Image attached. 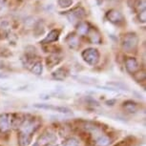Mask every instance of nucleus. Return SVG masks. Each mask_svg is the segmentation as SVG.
Segmentation results:
<instances>
[{
  "mask_svg": "<svg viewBox=\"0 0 146 146\" xmlns=\"http://www.w3.org/2000/svg\"><path fill=\"white\" fill-rule=\"evenodd\" d=\"M139 43V37L134 33H128L122 39V48L126 52H132L137 48Z\"/></svg>",
  "mask_w": 146,
  "mask_h": 146,
  "instance_id": "1",
  "label": "nucleus"
},
{
  "mask_svg": "<svg viewBox=\"0 0 146 146\" xmlns=\"http://www.w3.org/2000/svg\"><path fill=\"white\" fill-rule=\"evenodd\" d=\"M82 58L90 66H95L100 60V53L95 48H88L81 54Z\"/></svg>",
  "mask_w": 146,
  "mask_h": 146,
  "instance_id": "2",
  "label": "nucleus"
},
{
  "mask_svg": "<svg viewBox=\"0 0 146 146\" xmlns=\"http://www.w3.org/2000/svg\"><path fill=\"white\" fill-rule=\"evenodd\" d=\"M35 108L37 109H45V110H52V111H56L58 113H61V114H71L72 111L67 107H61V106H54L51 105V104H34Z\"/></svg>",
  "mask_w": 146,
  "mask_h": 146,
  "instance_id": "3",
  "label": "nucleus"
},
{
  "mask_svg": "<svg viewBox=\"0 0 146 146\" xmlns=\"http://www.w3.org/2000/svg\"><path fill=\"white\" fill-rule=\"evenodd\" d=\"M125 68L129 74L135 75L137 71H139L140 66L136 58H134V57H128L125 60Z\"/></svg>",
  "mask_w": 146,
  "mask_h": 146,
  "instance_id": "4",
  "label": "nucleus"
},
{
  "mask_svg": "<svg viewBox=\"0 0 146 146\" xmlns=\"http://www.w3.org/2000/svg\"><path fill=\"white\" fill-rule=\"evenodd\" d=\"M107 18L109 19L110 22L114 24H120L123 22V15L122 13H119L117 10H111L107 13Z\"/></svg>",
  "mask_w": 146,
  "mask_h": 146,
  "instance_id": "5",
  "label": "nucleus"
},
{
  "mask_svg": "<svg viewBox=\"0 0 146 146\" xmlns=\"http://www.w3.org/2000/svg\"><path fill=\"white\" fill-rule=\"evenodd\" d=\"M11 126V115L0 114V132H7Z\"/></svg>",
  "mask_w": 146,
  "mask_h": 146,
  "instance_id": "6",
  "label": "nucleus"
},
{
  "mask_svg": "<svg viewBox=\"0 0 146 146\" xmlns=\"http://www.w3.org/2000/svg\"><path fill=\"white\" fill-rule=\"evenodd\" d=\"M87 35H88V36H89V39L92 43L100 44L101 42V36H100V33L98 32V30L96 29L90 28Z\"/></svg>",
  "mask_w": 146,
  "mask_h": 146,
  "instance_id": "7",
  "label": "nucleus"
},
{
  "mask_svg": "<svg viewBox=\"0 0 146 146\" xmlns=\"http://www.w3.org/2000/svg\"><path fill=\"white\" fill-rule=\"evenodd\" d=\"M54 139V136L51 133H45L39 137V139L37 140L36 145L38 146H44L48 143H50L51 141H53Z\"/></svg>",
  "mask_w": 146,
  "mask_h": 146,
  "instance_id": "8",
  "label": "nucleus"
},
{
  "mask_svg": "<svg viewBox=\"0 0 146 146\" xmlns=\"http://www.w3.org/2000/svg\"><path fill=\"white\" fill-rule=\"evenodd\" d=\"M58 37H59V31H57V30H53V31H51L48 34V35L44 38L42 43L54 42V41H56L57 39H58Z\"/></svg>",
  "mask_w": 146,
  "mask_h": 146,
  "instance_id": "9",
  "label": "nucleus"
},
{
  "mask_svg": "<svg viewBox=\"0 0 146 146\" xmlns=\"http://www.w3.org/2000/svg\"><path fill=\"white\" fill-rule=\"evenodd\" d=\"M111 144V139L107 136H100L96 139L95 146H109Z\"/></svg>",
  "mask_w": 146,
  "mask_h": 146,
  "instance_id": "10",
  "label": "nucleus"
},
{
  "mask_svg": "<svg viewBox=\"0 0 146 146\" xmlns=\"http://www.w3.org/2000/svg\"><path fill=\"white\" fill-rule=\"evenodd\" d=\"M66 41H67L69 47L72 49H76L79 46V40L76 35H69Z\"/></svg>",
  "mask_w": 146,
  "mask_h": 146,
  "instance_id": "11",
  "label": "nucleus"
},
{
  "mask_svg": "<svg viewBox=\"0 0 146 146\" xmlns=\"http://www.w3.org/2000/svg\"><path fill=\"white\" fill-rule=\"evenodd\" d=\"M66 76H67V74H66V71L63 68L57 69L56 71H54L53 73V78L56 79V80H64L66 78Z\"/></svg>",
  "mask_w": 146,
  "mask_h": 146,
  "instance_id": "12",
  "label": "nucleus"
},
{
  "mask_svg": "<svg viewBox=\"0 0 146 146\" xmlns=\"http://www.w3.org/2000/svg\"><path fill=\"white\" fill-rule=\"evenodd\" d=\"M123 108H124L128 113H136L137 111V109H139V107H137V103L129 100V101H126V102L123 103Z\"/></svg>",
  "mask_w": 146,
  "mask_h": 146,
  "instance_id": "13",
  "label": "nucleus"
},
{
  "mask_svg": "<svg viewBox=\"0 0 146 146\" xmlns=\"http://www.w3.org/2000/svg\"><path fill=\"white\" fill-rule=\"evenodd\" d=\"M84 15H85L84 9H82V8H76V9H75L73 12H72L71 15L69 16V18L75 17L76 19H80L83 17Z\"/></svg>",
  "mask_w": 146,
  "mask_h": 146,
  "instance_id": "14",
  "label": "nucleus"
},
{
  "mask_svg": "<svg viewBox=\"0 0 146 146\" xmlns=\"http://www.w3.org/2000/svg\"><path fill=\"white\" fill-rule=\"evenodd\" d=\"M89 24L86 22H80L78 26V33L81 35H85L89 32Z\"/></svg>",
  "mask_w": 146,
  "mask_h": 146,
  "instance_id": "15",
  "label": "nucleus"
},
{
  "mask_svg": "<svg viewBox=\"0 0 146 146\" xmlns=\"http://www.w3.org/2000/svg\"><path fill=\"white\" fill-rule=\"evenodd\" d=\"M19 144L20 146H28L31 142V136H28V135L25 134H19Z\"/></svg>",
  "mask_w": 146,
  "mask_h": 146,
  "instance_id": "16",
  "label": "nucleus"
},
{
  "mask_svg": "<svg viewBox=\"0 0 146 146\" xmlns=\"http://www.w3.org/2000/svg\"><path fill=\"white\" fill-rule=\"evenodd\" d=\"M42 71H43V66H42V63L41 62H36L35 63L34 66L32 68V73L35 74V76H40L42 74Z\"/></svg>",
  "mask_w": 146,
  "mask_h": 146,
  "instance_id": "17",
  "label": "nucleus"
},
{
  "mask_svg": "<svg viewBox=\"0 0 146 146\" xmlns=\"http://www.w3.org/2000/svg\"><path fill=\"white\" fill-rule=\"evenodd\" d=\"M60 60H61L60 57L56 56H52L50 57H48V59H47V65H48V67H53V66L58 64Z\"/></svg>",
  "mask_w": 146,
  "mask_h": 146,
  "instance_id": "18",
  "label": "nucleus"
},
{
  "mask_svg": "<svg viewBox=\"0 0 146 146\" xmlns=\"http://www.w3.org/2000/svg\"><path fill=\"white\" fill-rule=\"evenodd\" d=\"M63 146H79V142L76 139H74V137H71V139H68L66 141L64 142Z\"/></svg>",
  "mask_w": 146,
  "mask_h": 146,
  "instance_id": "19",
  "label": "nucleus"
},
{
  "mask_svg": "<svg viewBox=\"0 0 146 146\" xmlns=\"http://www.w3.org/2000/svg\"><path fill=\"white\" fill-rule=\"evenodd\" d=\"M74 0H58V5L61 8H69L72 6Z\"/></svg>",
  "mask_w": 146,
  "mask_h": 146,
  "instance_id": "20",
  "label": "nucleus"
},
{
  "mask_svg": "<svg viewBox=\"0 0 146 146\" xmlns=\"http://www.w3.org/2000/svg\"><path fill=\"white\" fill-rule=\"evenodd\" d=\"M145 11H142V12H139V21L141 22H145L146 20V17H145Z\"/></svg>",
  "mask_w": 146,
  "mask_h": 146,
  "instance_id": "21",
  "label": "nucleus"
},
{
  "mask_svg": "<svg viewBox=\"0 0 146 146\" xmlns=\"http://www.w3.org/2000/svg\"><path fill=\"white\" fill-rule=\"evenodd\" d=\"M6 1L7 0H0V8H2L5 4H6Z\"/></svg>",
  "mask_w": 146,
  "mask_h": 146,
  "instance_id": "22",
  "label": "nucleus"
}]
</instances>
